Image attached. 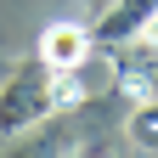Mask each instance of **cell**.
I'll return each instance as SVG.
<instances>
[{
  "label": "cell",
  "mask_w": 158,
  "mask_h": 158,
  "mask_svg": "<svg viewBox=\"0 0 158 158\" xmlns=\"http://www.w3.org/2000/svg\"><path fill=\"white\" fill-rule=\"evenodd\" d=\"M51 113H56V73L40 62V56H28V62L0 85V141L45 124Z\"/></svg>",
  "instance_id": "cell-1"
},
{
  "label": "cell",
  "mask_w": 158,
  "mask_h": 158,
  "mask_svg": "<svg viewBox=\"0 0 158 158\" xmlns=\"http://www.w3.org/2000/svg\"><path fill=\"white\" fill-rule=\"evenodd\" d=\"M90 28L85 23H51V28H40V45H34V56L45 62L51 73H62V68H85L90 62Z\"/></svg>",
  "instance_id": "cell-2"
},
{
  "label": "cell",
  "mask_w": 158,
  "mask_h": 158,
  "mask_svg": "<svg viewBox=\"0 0 158 158\" xmlns=\"http://www.w3.org/2000/svg\"><path fill=\"white\" fill-rule=\"evenodd\" d=\"M152 6H158V0H113V6L90 23V40H96V45H130V40H141Z\"/></svg>",
  "instance_id": "cell-3"
},
{
  "label": "cell",
  "mask_w": 158,
  "mask_h": 158,
  "mask_svg": "<svg viewBox=\"0 0 158 158\" xmlns=\"http://www.w3.org/2000/svg\"><path fill=\"white\" fill-rule=\"evenodd\" d=\"M124 141L135 152H158V96H135V107L124 118Z\"/></svg>",
  "instance_id": "cell-4"
},
{
  "label": "cell",
  "mask_w": 158,
  "mask_h": 158,
  "mask_svg": "<svg viewBox=\"0 0 158 158\" xmlns=\"http://www.w3.org/2000/svg\"><path fill=\"white\" fill-rule=\"evenodd\" d=\"M141 45H147V51H158V6H152V17H147V28H141Z\"/></svg>",
  "instance_id": "cell-5"
}]
</instances>
